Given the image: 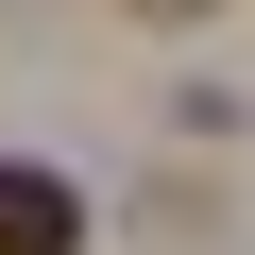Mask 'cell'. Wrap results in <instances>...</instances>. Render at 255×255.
<instances>
[{"instance_id":"1","label":"cell","mask_w":255,"mask_h":255,"mask_svg":"<svg viewBox=\"0 0 255 255\" xmlns=\"http://www.w3.org/2000/svg\"><path fill=\"white\" fill-rule=\"evenodd\" d=\"M0 255H85V187L34 170V153H0Z\"/></svg>"},{"instance_id":"2","label":"cell","mask_w":255,"mask_h":255,"mask_svg":"<svg viewBox=\"0 0 255 255\" xmlns=\"http://www.w3.org/2000/svg\"><path fill=\"white\" fill-rule=\"evenodd\" d=\"M136 17H204V0H136Z\"/></svg>"}]
</instances>
